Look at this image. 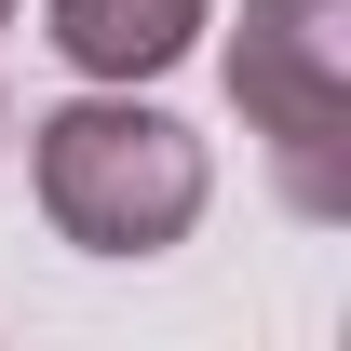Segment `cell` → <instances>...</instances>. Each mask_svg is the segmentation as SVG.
<instances>
[{"mask_svg":"<svg viewBox=\"0 0 351 351\" xmlns=\"http://www.w3.org/2000/svg\"><path fill=\"white\" fill-rule=\"evenodd\" d=\"M230 108L270 149V189L311 230L351 217V0H243Z\"/></svg>","mask_w":351,"mask_h":351,"instance_id":"obj_2","label":"cell"},{"mask_svg":"<svg viewBox=\"0 0 351 351\" xmlns=\"http://www.w3.org/2000/svg\"><path fill=\"white\" fill-rule=\"evenodd\" d=\"M217 0H41V41L82 68V82H162L176 54L203 41Z\"/></svg>","mask_w":351,"mask_h":351,"instance_id":"obj_3","label":"cell"},{"mask_svg":"<svg viewBox=\"0 0 351 351\" xmlns=\"http://www.w3.org/2000/svg\"><path fill=\"white\" fill-rule=\"evenodd\" d=\"M27 189H41L54 243H82V257H162V243H189L217 162H203V135L176 108H135V82H122V95H68V108L27 122Z\"/></svg>","mask_w":351,"mask_h":351,"instance_id":"obj_1","label":"cell"},{"mask_svg":"<svg viewBox=\"0 0 351 351\" xmlns=\"http://www.w3.org/2000/svg\"><path fill=\"white\" fill-rule=\"evenodd\" d=\"M0 27H14V0H0Z\"/></svg>","mask_w":351,"mask_h":351,"instance_id":"obj_4","label":"cell"}]
</instances>
